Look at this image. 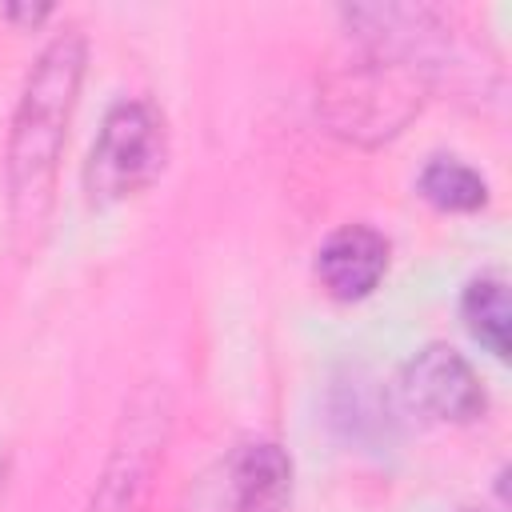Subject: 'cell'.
<instances>
[{"label": "cell", "instance_id": "obj_1", "mask_svg": "<svg viewBox=\"0 0 512 512\" xmlns=\"http://www.w3.org/2000/svg\"><path fill=\"white\" fill-rule=\"evenodd\" d=\"M84 60L88 48L80 28H64L44 44L40 60L32 64L20 88V104L12 112V132H8V164H4L8 208L20 236L40 232L52 212L56 168L68 140V120L76 112Z\"/></svg>", "mask_w": 512, "mask_h": 512}, {"label": "cell", "instance_id": "obj_2", "mask_svg": "<svg viewBox=\"0 0 512 512\" xmlns=\"http://www.w3.org/2000/svg\"><path fill=\"white\" fill-rule=\"evenodd\" d=\"M420 76L388 56L368 48L356 64L336 68L324 84V112L328 124L348 136V140H384L392 132H400L416 112H420Z\"/></svg>", "mask_w": 512, "mask_h": 512}, {"label": "cell", "instance_id": "obj_3", "mask_svg": "<svg viewBox=\"0 0 512 512\" xmlns=\"http://www.w3.org/2000/svg\"><path fill=\"white\" fill-rule=\"evenodd\" d=\"M168 424H172V400L164 384H144L128 400L108 460L96 476L92 500L84 512H148L160 464H164V444H168Z\"/></svg>", "mask_w": 512, "mask_h": 512}, {"label": "cell", "instance_id": "obj_4", "mask_svg": "<svg viewBox=\"0 0 512 512\" xmlns=\"http://www.w3.org/2000/svg\"><path fill=\"white\" fill-rule=\"evenodd\" d=\"M168 156L164 116L148 100H120L108 108L88 164H84V192L92 204H116L144 192Z\"/></svg>", "mask_w": 512, "mask_h": 512}, {"label": "cell", "instance_id": "obj_5", "mask_svg": "<svg viewBox=\"0 0 512 512\" xmlns=\"http://www.w3.org/2000/svg\"><path fill=\"white\" fill-rule=\"evenodd\" d=\"M404 400L432 416V420H452V424H468L484 412V388L480 376L472 372V364L448 348V344H428L420 348L400 376Z\"/></svg>", "mask_w": 512, "mask_h": 512}, {"label": "cell", "instance_id": "obj_6", "mask_svg": "<svg viewBox=\"0 0 512 512\" xmlns=\"http://www.w3.org/2000/svg\"><path fill=\"white\" fill-rule=\"evenodd\" d=\"M388 268V240L368 224L336 228L316 252V276L328 296L360 300L368 296Z\"/></svg>", "mask_w": 512, "mask_h": 512}, {"label": "cell", "instance_id": "obj_7", "mask_svg": "<svg viewBox=\"0 0 512 512\" xmlns=\"http://www.w3.org/2000/svg\"><path fill=\"white\" fill-rule=\"evenodd\" d=\"M236 512H288L292 508V464L280 444L248 440L236 456Z\"/></svg>", "mask_w": 512, "mask_h": 512}, {"label": "cell", "instance_id": "obj_8", "mask_svg": "<svg viewBox=\"0 0 512 512\" xmlns=\"http://www.w3.org/2000/svg\"><path fill=\"white\" fill-rule=\"evenodd\" d=\"M464 324L468 332L492 352L508 356V328H512V304H508V284L500 276H476L464 288Z\"/></svg>", "mask_w": 512, "mask_h": 512}, {"label": "cell", "instance_id": "obj_9", "mask_svg": "<svg viewBox=\"0 0 512 512\" xmlns=\"http://www.w3.org/2000/svg\"><path fill=\"white\" fill-rule=\"evenodd\" d=\"M420 196L440 212H476L488 204V184L456 156H436L420 172Z\"/></svg>", "mask_w": 512, "mask_h": 512}]
</instances>
